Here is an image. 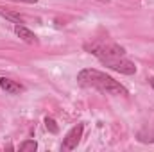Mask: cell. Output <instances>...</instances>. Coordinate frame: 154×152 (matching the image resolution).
Segmentation results:
<instances>
[{"mask_svg": "<svg viewBox=\"0 0 154 152\" xmlns=\"http://www.w3.org/2000/svg\"><path fill=\"white\" fill-rule=\"evenodd\" d=\"M77 81L81 86H88V88H97L100 91H106L109 95H127V90L115 81L113 77L106 75L104 72H99L95 68H84L79 72Z\"/></svg>", "mask_w": 154, "mask_h": 152, "instance_id": "cell-1", "label": "cell"}, {"mask_svg": "<svg viewBox=\"0 0 154 152\" xmlns=\"http://www.w3.org/2000/svg\"><path fill=\"white\" fill-rule=\"evenodd\" d=\"M86 48H88L95 57H99L100 61L113 59V57H124V56H125V50H124L120 45H116V43H109V41L91 43V45H86Z\"/></svg>", "mask_w": 154, "mask_h": 152, "instance_id": "cell-2", "label": "cell"}, {"mask_svg": "<svg viewBox=\"0 0 154 152\" xmlns=\"http://www.w3.org/2000/svg\"><path fill=\"white\" fill-rule=\"evenodd\" d=\"M106 66H109L111 70H115L118 74H124V75H133V74H136V66H134V63L133 61H129V59H125V56L124 57H113V59H106V61H102Z\"/></svg>", "mask_w": 154, "mask_h": 152, "instance_id": "cell-3", "label": "cell"}, {"mask_svg": "<svg viewBox=\"0 0 154 152\" xmlns=\"http://www.w3.org/2000/svg\"><path fill=\"white\" fill-rule=\"evenodd\" d=\"M82 123H77L75 127H72L70 131H68V134L65 136V140H63V145H61V149L63 150H74L77 145H79V141H81V136H82Z\"/></svg>", "mask_w": 154, "mask_h": 152, "instance_id": "cell-4", "label": "cell"}, {"mask_svg": "<svg viewBox=\"0 0 154 152\" xmlns=\"http://www.w3.org/2000/svg\"><path fill=\"white\" fill-rule=\"evenodd\" d=\"M0 88H2L4 91L11 93V95H16V93H22V91H23V86H22V84H18V82L13 81V79H7V77H2V79H0Z\"/></svg>", "mask_w": 154, "mask_h": 152, "instance_id": "cell-5", "label": "cell"}, {"mask_svg": "<svg viewBox=\"0 0 154 152\" xmlns=\"http://www.w3.org/2000/svg\"><path fill=\"white\" fill-rule=\"evenodd\" d=\"M14 32H16V36L20 39H23L25 43H38V39L34 36V32L32 31H29L27 27H23V25H16V29H14Z\"/></svg>", "mask_w": 154, "mask_h": 152, "instance_id": "cell-6", "label": "cell"}, {"mask_svg": "<svg viewBox=\"0 0 154 152\" xmlns=\"http://www.w3.org/2000/svg\"><path fill=\"white\" fill-rule=\"evenodd\" d=\"M0 16H4V18H7V20L14 22L16 25H20V23H22V16H20V14H16V13H11V11H5L4 7H0Z\"/></svg>", "mask_w": 154, "mask_h": 152, "instance_id": "cell-7", "label": "cell"}, {"mask_svg": "<svg viewBox=\"0 0 154 152\" xmlns=\"http://www.w3.org/2000/svg\"><path fill=\"white\" fill-rule=\"evenodd\" d=\"M36 149H38V143L34 140H27V141H23L20 145V150L22 152H34Z\"/></svg>", "mask_w": 154, "mask_h": 152, "instance_id": "cell-8", "label": "cell"}, {"mask_svg": "<svg viewBox=\"0 0 154 152\" xmlns=\"http://www.w3.org/2000/svg\"><path fill=\"white\" fill-rule=\"evenodd\" d=\"M45 127H47L52 134H57V132H59V127H57L56 120H54V118H50V116H47V118H45Z\"/></svg>", "mask_w": 154, "mask_h": 152, "instance_id": "cell-9", "label": "cell"}, {"mask_svg": "<svg viewBox=\"0 0 154 152\" xmlns=\"http://www.w3.org/2000/svg\"><path fill=\"white\" fill-rule=\"evenodd\" d=\"M13 2H27V4H36L38 0H13Z\"/></svg>", "mask_w": 154, "mask_h": 152, "instance_id": "cell-10", "label": "cell"}, {"mask_svg": "<svg viewBox=\"0 0 154 152\" xmlns=\"http://www.w3.org/2000/svg\"><path fill=\"white\" fill-rule=\"evenodd\" d=\"M151 84H152V86H154V79H151Z\"/></svg>", "mask_w": 154, "mask_h": 152, "instance_id": "cell-11", "label": "cell"}, {"mask_svg": "<svg viewBox=\"0 0 154 152\" xmlns=\"http://www.w3.org/2000/svg\"><path fill=\"white\" fill-rule=\"evenodd\" d=\"M102 2H106V0H102Z\"/></svg>", "mask_w": 154, "mask_h": 152, "instance_id": "cell-12", "label": "cell"}]
</instances>
